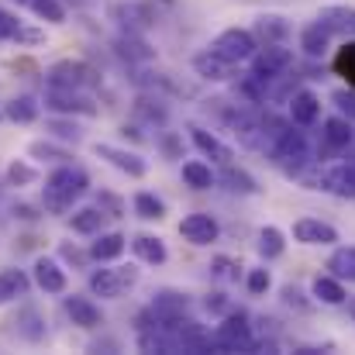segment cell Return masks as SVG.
I'll return each mask as SVG.
<instances>
[{
	"instance_id": "obj_1",
	"label": "cell",
	"mask_w": 355,
	"mask_h": 355,
	"mask_svg": "<svg viewBox=\"0 0 355 355\" xmlns=\"http://www.w3.org/2000/svg\"><path fill=\"white\" fill-rule=\"evenodd\" d=\"M90 187L87 173L76 166H59L49 180H45V207L49 211H66L76 197H83Z\"/></svg>"
},
{
	"instance_id": "obj_2",
	"label": "cell",
	"mask_w": 355,
	"mask_h": 355,
	"mask_svg": "<svg viewBox=\"0 0 355 355\" xmlns=\"http://www.w3.org/2000/svg\"><path fill=\"white\" fill-rule=\"evenodd\" d=\"M269 152H272V162H276L283 173H290V176H300L304 166H311V148H307L304 131L286 128V131L276 138V145H272Z\"/></svg>"
},
{
	"instance_id": "obj_3",
	"label": "cell",
	"mask_w": 355,
	"mask_h": 355,
	"mask_svg": "<svg viewBox=\"0 0 355 355\" xmlns=\"http://www.w3.org/2000/svg\"><path fill=\"white\" fill-rule=\"evenodd\" d=\"M255 349V338H252V328H248V318L238 311L228 314L221 324H218V335L211 342V352H252Z\"/></svg>"
},
{
	"instance_id": "obj_4",
	"label": "cell",
	"mask_w": 355,
	"mask_h": 355,
	"mask_svg": "<svg viewBox=\"0 0 355 355\" xmlns=\"http://www.w3.org/2000/svg\"><path fill=\"white\" fill-rule=\"evenodd\" d=\"M211 49L221 55V59H228L232 66L238 62H248L252 55H255V35L252 31H245V28H228V31H221L214 42H211Z\"/></svg>"
},
{
	"instance_id": "obj_5",
	"label": "cell",
	"mask_w": 355,
	"mask_h": 355,
	"mask_svg": "<svg viewBox=\"0 0 355 355\" xmlns=\"http://www.w3.org/2000/svg\"><path fill=\"white\" fill-rule=\"evenodd\" d=\"M290 66H293V52L290 49H283V45H266L262 52L255 49V55H252V80L255 83H269L279 73H286Z\"/></svg>"
},
{
	"instance_id": "obj_6",
	"label": "cell",
	"mask_w": 355,
	"mask_h": 355,
	"mask_svg": "<svg viewBox=\"0 0 355 355\" xmlns=\"http://www.w3.org/2000/svg\"><path fill=\"white\" fill-rule=\"evenodd\" d=\"M135 279H138V272H135L131 266H128V269H97V272L90 276V290H94L97 297L114 300V297H121Z\"/></svg>"
},
{
	"instance_id": "obj_7",
	"label": "cell",
	"mask_w": 355,
	"mask_h": 355,
	"mask_svg": "<svg viewBox=\"0 0 355 355\" xmlns=\"http://www.w3.org/2000/svg\"><path fill=\"white\" fill-rule=\"evenodd\" d=\"M49 83H52L55 90H83V87L94 83V73H90V66L66 59V62H55V66L49 69Z\"/></svg>"
},
{
	"instance_id": "obj_8",
	"label": "cell",
	"mask_w": 355,
	"mask_h": 355,
	"mask_svg": "<svg viewBox=\"0 0 355 355\" xmlns=\"http://www.w3.org/2000/svg\"><path fill=\"white\" fill-rule=\"evenodd\" d=\"M321 190H331L335 197H345V200H355V155L338 162L335 169H328L321 176Z\"/></svg>"
},
{
	"instance_id": "obj_9",
	"label": "cell",
	"mask_w": 355,
	"mask_h": 355,
	"mask_svg": "<svg viewBox=\"0 0 355 355\" xmlns=\"http://www.w3.org/2000/svg\"><path fill=\"white\" fill-rule=\"evenodd\" d=\"M321 141H324V152H321V155L345 152V148L355 141L352 121H349V118H328V121H324V131H321Z\"/></svg>"
},
{
	"instance_id": "obj_10",
	"label": "cell",
	"mask_w": 355,
	"mask_h": 355,
	"mask_svg": "<svg viewBox=\"0 0 355 355\" xmlns=\"http://www.w3.org/2000/svg\"><path fill=\"white\" fill-rule=\"evenodd\" d=\"M218 221L211 218V214H187L183 221H180V235L187 238L190 245H211L214 238H218Z\"/></svg>"
},
{
	"instance_id": "obj_11",
	"label": "cell",
	"mask_w": 355,
	"mask_h": 355,
	"mask_svg": "<svg viewBox=\"0 0 355 355\" xmlns=\"http://www.w3.org/2000/svg\"><path fill=\"white\" fill-rule=\"evenodd\" d=\"M293 238H297L300 245H335V241H338V232H335L331 225L318 221V218H300V221L293 225Z\"/></svg>"
},
{
	"instance_id": "obj_12",
	"label": "cell",
	"mask_w": 355,
	"mask_h": 355,
	"mask_svg": "<svg viewBox=\"0 0 355 355\" xmlns=\"http://www.w3.org/2000/svg\"><path fill=\"white\" fill-rule=\"evenodd\" d=\"M318 24L328 28V35H342V38H355V7H321Z\"/></svg>"
},
{
	"instance_id": "obj_13",
	"label": "cell",
	"mask_w": 355,
	"mask_h": 355,
	"mask_svg": "<svg viewBox=\"0 0 355 355\" xmlns=\"http://www.w3.org/2000/svg\"><path fill=\"white\" fill-rule=\"evenodd\" d=\"M94 152L101 155V159H107L114 169L121 173H128V176H145V159H138L135 152H124V148H114V145H94Z\"/></svg>"
},
{
	"instance_id": "obj_14",
	"label": "cell",
	"mask_w": 355,
	"mask_h": 355,
	"mask_svg": "<svg viewBox=\"0 0 355 355\" xmlns=\"http://www.w3.org/2000/svg\"><path fill=\"white\" fill-rule=\"evenodd\" d=\"M290 118H293V124H300V128L314 124V121L321 118V101H318L311 90L293 94V97H290Z\"/></svg>"
},
{
	"instance_id": "obj_15",
	"label": "cell",
	"mask_w": 355,
	"mask_h": 355,
	"mask_svg": "<svg viewBox=\"0 0 355 355\" xmlns=\"http://www.w3.org/2000/svg\"><path fill=\"white\" fill-rule=\"evenodd\" d=\"M66 314H69L73 324H80V328H97V324H104L101 307H97L94 300H87V297H66Z\"/></svg>"
},
{
	"instance_id": "obj_16",
	"label": "cell",
	"mask_w": 355,
	"mask_h": 355,
	"mask_svg": "<svg viewBox=\"0 0 355 355\" xmlns=\"http://www.w3.org/2000/svg\"><path fill=\"white\" fill-rule=\"evenodd\" d=\"M190 138H193V145L207 155V159H214V162H232V148L218 138V135H211V131H204V128H190Z\"/></svg>"
},
{
	"instance_id": "obj_17",
	"label": "cell",
	"mask_w": 355,
	"mask_h": 355,
	"mask_svg": "<svg viewBox=\"0 0 355 355\" xmlns=\"http://www.w3.org/2000/svg\"><path fill=\"white\" fill-rule=\"evenodd\" d=\"M193 69H197L204 80H232V62H228V59H221L214 49L200 52V55L193 59Z\"/></svg>"
},
{
	"instance_id": "obj_18",
	"label": "cell",
	"mask_w": 355,
	"mask_h": 355,
	"mask_svg": "<svg viewBox=\"0 0 355 355\" xmlns=\"http://www.w3.org/2000/svg\"><path fill=\"white\" fill-rule=\"evenodd\" d=\"M52 111H62V114H97V107L90 104V101H83V97H76V90H55L52 87V97L45 101Z\"/></svg>"
},
{
	"instance_id": "obj_19",
	"label": "cell",
	"mask_w": 355,
	"mask_h": 355,
	"mask_svg": "<svg viewBox=\"0 0 355 355\" xmlns=\"http://www.w3.org/2000/svg\"><path fill=\"white\" fill-rule=\"evenodd\" d=\"M35 283H38L45 293H62V290H66V272L59 269V262L38 259V262H35Z\"/></svg>"
},
{
	"instance_id": "obj_20",
	"label": "cell",
	"mask_w": 355,
	"mask_h": 355,
	"mask_svg": "<svg viewBox=\"0 0 355 355\" xmlns=\"http://www.w3.org/2000/svg\"><path fill=\"white\" fill-rule=\"evenodd\" d=\"M311 293H314L321 304H328V307H338V304L349 300V297H345V286H342L338 276H318L314 286H311Z\"/></svg>"
},
{
	"instance_id": "obj_21",
	"label": "cell",
	"mask_w": 355,
	"mask_h": 355,
	"mask_svg": "<svg viewBox=\"0 0 355 355\" xmlns=\"http://www.w3.org/2000/svg\"><path fill=\"white\" fill-rule=\"evenodd\" d=\"M328 42H331V35H328V28L324 24H307L304 28V35H300V49L311 55V59H321L324 52H328Z\"/></svg>"
},
{
	"instance_id": "obj_22",
	"label": "cell",
	"mask_w": 355,
	"mask_h": 355,
	"mask_svg": "<svg viewBox=\"0 0 355 355\" xmlns=\"http://www.w3.org/2000/svg\"><path fill=\"white\" fill-rule=\"evenodd\" d=\"M104 211L101 207H83V211H76L73 218H69V225H73V232H80V235H97L101 228H104Z\"/></svg>"
},
{
	"instance_id": "obj_23",
	"label": "cell",
	"mask_w": 355,
	"mask_h": 355,
	"mask_svg": "<svg viewBox=\"0 0 355 355\" xmlns=\"http://www.w3.org/2000/svg\"><path fill=\"white\" fill-rule=\"evenodd\" d=\"M187 311V297L183 293H159L155 304H152V314L155 321H169V318H180Z\"/></svg>"
},
{
	"instance_id": "obj_24",
	"label": "cell",
	"mask_w": 355,
	"mask_h": 355,
	"mask_svg": "<svg viewBox=\"0 0 355 355\" xmlns=\"http://www.w3.org/2000/svg\"><path fill=\"white\" fill-rule=\"evenodd\" d=\"M328 269H331V276H338V279H349V283H355V245L335 248V255L328 259Z\"/></svg>"
},
{
	"instance_id": "obj_25",
	"label": "cell",
	"mask_w": 355,
	"mask_h": 355,
	"mask_svg": "<svg viewBox=\"0 0 355 355\" xmlns=\"http://www.w3.org/2000/svg\"><path fill=\"white\" fill-rule=\"evenodd\" d=\"M28 290V276L21 269H0V304L21 297Z\"/></svg>"
},
{
	"instance_id": "obj_26",
	"label": "cell",
	"mask_w": 355,
	"mask_h": 355,
	"mask_svg": "<svg viewBox=\"0 0 355 355\" xmlns=\"http://www.w3.org/2000/svg\"><path fill=\"white\" fill-rule=\"evenodd\" d=\"M124 241L128 238L118 235V232H111V235H101L94 245H90V255L97 259V262H107V259H118L121 252H124Z\"/></svg>"
},
{
	"instance_id": "obj_27",
	"label": "cell",
	"mask_w": 355,
	"mask_h": 355,
	"mask_svg": "<svg viewBox=\"0 0 355 355\" xmlns=\"http://www.w3.org/2000/svg\"><path fill=\"white\" fill-rule=\"evenodd\" d=\"M135 252H138V259H145V262H152V266H159V262H166V245H162V238H152V235H138L135 241Z\"/></svg>"
},
{
	"instance_id": "obj_28",
	"label": "cell",
	"mask_w": 355,
	"mask_h": 355,
	"mask_svg": "<svg viewBox=\"0 0 355 355\" xmlns=\"http://www.w3.org/2000/svg\"><path fill=\"white\" fill-rule=\"evenodd\" d=\"M3 114L10 121H17V124H31V121L38 118V104H35V97H14L3 107Z\"/></svg>"
},
{
	"instance_id": "obj_29",
	"label": "cell",
	"mask_w": 355,
	"mask_h": 355,
	"mask_svg": "<svg viewBox=\"0 0 355 355\" xmlns=\"http://www.w3.org/2000/svg\"><path fill=\"white\" fill-rule=\"evenodd\" d=\"M283 248H286V241H283V232H279V228L269 225V228L259 232V255H262V259H279Z\"/></svg>"
},
{
	"instance_id": "obj_30",
	"label": "cell",
	"mask_w": 355,
	"mask_h": 355,
	"mask_svg": "<svg viewBox=\"0 0 355 355\" xmlns=\"http://www.w3.org/2000/svg\"><path fill=\"white\" fill-rule=\"evenodd\" d=\"M183 180H187V187H193V190H211V187H214V173H211V166H204V162H187V166H183Z\"/></svg>"
},
{
	"instance_id": "obj_31",
	"label": "cell",
	"mask_w": 355,
	"mask_h": 355,
	"mask_svg": "<svg viewBox=\"0 0 355 355\" xmlns=\"http://www.w3.org/2000/svg\"><path fill=\"white\" fill-rule=\"evenodd\" d=\"M225 183H228V190H235V193H259V183H255L245 169H235V166L225 169Z\"/></svg>"
},
{
	"instance_id": "obj_32",
	"label": "cell",
	"mask_w": 355,
	"mask_h": 355,
	"mask_svg": "<svg viewBox=\"0 0 355 355\" xmlns=\"http://www.w3.org/2000/svg\"><path fill=\"white\" fill-rule=\"evenodd\" d=\"M135 211H138V218H145V221H159V218L166 214L162 200L152 197V193H138V197H135Z\"/></svg>"
},
{
	"instance_id": "obj_33",
	"label": "cell",
	"mask_w": 355,
	"mask_h": 355,
	"mask_svg": "<svg viewBox=\"0 0 355 355\" xmlns=\"http://www.w3.org/2000/svg\"><path fill=\"white\" fill-rule=\"evenodd\" d=\"M31 10L42 17V21H52V24H62L66 21V7L59 0H28Z\"/></svg>"
},
{
	"instance_id": "obj_34",
	"label": "cell",
	"mask_w": 355,
	"mask_h": 355,
	"mask_svg": "<svg viewBox=\"0 0 355 355\" xmlns=\"http://www.w3.org/2000/svg\"><path fill=\"white\" fill-rule=\"evenodd\" d=\"M259 31L266 35V38H276V42H283L286 35H290V24H283V17H259Z\"/></svg>"
},
{
	"instance_id": "obj_35",
	"label": "cell",
	"mask_w": 355,
	"mask_h": 355,
	"mask_svg": "<svg viewBox=\"0 0 355 355\" xmlns=\"http://www.w3.org/2000/svg\"><path fill=\"white\" fill-rule=\"evenodd\" d=\"M335 66H338V73H345V80L355 87V45H345V49L338 52Z\"/></svg>"
},
{
	"instance_id": "obj_36",
	"label": "cell",
	"mask_w": 355,
	"mask_h": 355,
	"mask_svg": "<svg viewBox=\"0 0 355 355\" xmlns=\"http://www.w3.org/2000/svg\"><path fill=\"white\" fill-rule=\"evenodd\" d=\"M269 286H272V276H269V269H252V272H248V293L262 297Z\"/></svg>"
},
{
	"instance_id": "obj_37",
	"label": "cell",
	"mask_w": 355,
	"mask_h": 355,
	"mask_svg": "<svg viewBox=\"0 0 355 355\" xmlns=\"http://www.w3.org/2000/svg\"><path fill=\"white\" fill-rule=\"evenodd\" d=\"M331 101H335V107L342 111V118L355 121V90H335Z\"/></svg>"
},
{
	"instance_id": "obj_38",
	"label": "cell",
	"mask_w": 355,
	"mask_h": 355,
	"mask_svg": "<svg viewBox=\"0 0 355 355\" xmlns=\"http://www.w3.org/2000/svg\"><path fill=\"white\" fill-rule=\"evenodd\" d=\"M7 180H10L14 187H24V183L35 180V169L24 166V162H10V166H7Z\"/></svg>"
},
{
	"instance_id": "obj_39",
	"label": "cell",
	"mask_w": 355,
	"mask_h": 355,
	"mask_svg": "<svg viewBox=\"0 0 355 355\" xmlns=\"http://www.w3.org/2000/svg\"><path fill=\"white\" fill-rule=\"evenodd\" d=\"M49 131L59 135V138H66V141H76V138H80V128L69 124V121H49Z\"/></svg>"
},
{
	"instance_id": "obj_40",
	"label": "cell",
	"mask_w": 355,
	"mask_h": 355,
	"mask_svg": "<svg viewBox=\"0 0 355 355\" xmlns=\"http://www.w3.org/2000/svg\"><path fill=\"white\" fill-rule=\"evenodd\" d=\"M31 155H38V159H69L66 152H59V148H52V145H45V141H35V145H31Z\"/></svg>"
},
{
	"instance_id": "obj_41",
	"label": "cell",
	"mask_w": 355,
	"mask_h": 355,
	"mask_svg": "<svg viewBox=\"0 0 355 355\" xmlns=\"http://www.w3.org/2000/svg\"><path fill=\"white\" fill-rule=\"evenodd\" d=\"M214 276H221V279H235L238 276L235 262H232V259H225V255H221V259H214Z\"/></svg>"
},
{
	"instance_id": "obj_42",
	"label": "cell",
	"mask_w": 355,
	"mask_h": 355,
	"mask_svg": "<svg viewBox=\"0 0 355 355\" xmlns=\"http://www.w3.org/2000/svg\"><path fill=\"white\" fill-rule=\"evenodd\" d=\"M14 38H17V42H28V45H38V42H45V35H42V31H35V28H21V24H17Z\"/></svg>"
},
{
	"instance_id": "obj_43",
	"label": "cell",
	"mask_w": 355,
	"mask_h": 355,
	"mask_svg": "<svg viewBox=\"0 0 355 355\" xmlns=\"http://www.w3.org/2000/svg\"><path fill=\"white\" fill-rule=\"evenodd\" d=\"M304 293L297 290V286H283V300L290 304V307H297V311H307V300H300Z\"/></svg>"
},
{
	"instance_id": "obj_44",
	"label": "cell",
	"mask_w": 355,
	"mask_h": 355,
	"mask_svg": "<svg viewBox=\"0 0 355 355\" xmlns=\"http://www.w3.org/2000/svg\"><path fill=\"white\" fill-rule=\"evenodd\" d=\"M14 31H17V21H14V14L0 10V38H14Z\"/></svg>"
},
{
	"instance_id": "obj_45",
	"label": "cell",
	"mask_w": 355,
	"mask_h": 355,
	"mask_svg": "<svg viewBox=\"0 0 355 355\" xmlns=\"http://www.w3.org/2000/svg\"><path fill=\"white\" fill-rule=\"evenodd\" d=\"M62 255H66L69 262H83V252H76L73 245H62Z\"/></svg>"
},
{
	"instance_id": "obj_46",
	"label": "cell",
	"mask_w": 355,
	"mask_h": 355,
	"mask_svg": "<svg viewBox=\"0 0 355 355\" xmlns=\"http://www.w3.org/2000/svg\"><path fill=\"white\" fill-rule=\"evenodd\" d=\"M207 311H218V314H221V311H225V297H221V293H214V300L207 297Z\"/></svg>"
},
{
	"instance_id": "obj_47",
	"label": "cell",
	"mask_w": 355,
	"mask_h": 355,
	"mask_svg": "<svg viewBox=\"0 0 355 355\" xmlns=\"http://www.w3.org/2000/svg\"><path fill=\"white\" fill-rule=\"evenodd\" d=\"M352 314H355V300H352Z\"/></svg>"
},
{
	"instance_id": "obj_48",
	"label": "cell",
	"mask_w": 355,
	"mask_h": 355,
	"mask_svg": "<svg viewBox=\"0 0 355 355\" xmlns=\"http://www.w3.org/2000/svg\"><path fill=\"white\" fill-rule=\"evenodd\" d=\"M21 3H24V0H21Z\"/></svg>"
}]
</instances>
